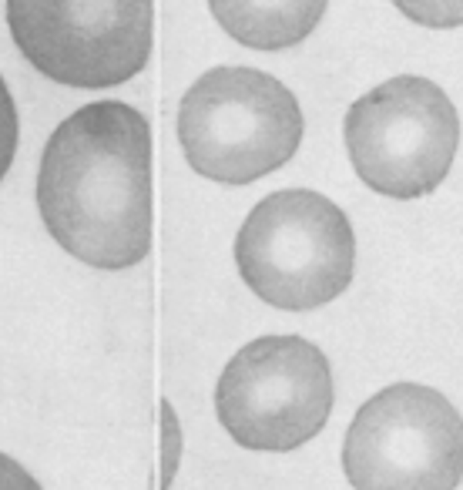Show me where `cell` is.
I'll list each match as a JSON object with an SVG mask.
<instances>
[{"instance_id":"6","label":"cell","mask_w":463,"mask_h":490,"mask_svg":"<svg viewBox=\"0 0 463 490\" xmlns=\"http://www.w3.org/2000/svg\"><path fill=\"white\" fill-rule=\"evenodd\" d=\"M353 490H457L463 416L440 389L393 383L362 403L343 440Z\"/></svg>"},{"instance_id":"8","label":"cell","mask_w":463,"mask_h":490,"mask_svg":"<svg viewBox=\"0 0 463 490\" xmlns=\"http://www.w3.org/2000/svg\"><path fill=\"white\" fill-rule=\"evenodd\" d=\"M329 0H208L215 24L248 51H289L319 27Z\"/></svg>"},{"instance_id":"5","label":"cell","mask_w":463,"mask_h":490,"mask_svg":"<svg viewBox=\"0 0 463 490\" xmlns=\"http://www.w3.org/2000/svg\"><path fill=\"white\" fill-rule=\"evenodd\" d=\"M215 413L245 450H299L333 413V366L302 336H258L225 363Z\"/></svg>"},{"instance_id":"11","label":"cell","mask_w":463,"mask_h":490,"mask_svg":"<svg viewBox=\"0 0 463 490\" xmlns=\"http://www.w3.org/2000/svg\"><path fill=\"white\" fill-rule=\"evenodd\" d=\"M17 138H21V118H17V104L11 98L7 81L0 78V181L7 175L13 155H17Z\"/></svg>"},{"instance_id":"7","label":"cell","mask_w":463,"mask_h":490,"mask_svg":"<svg viewBox=\"0 0 463 490\" xmlns=\"http://www.w3.org/2000/svg\"><path fill=\"white\" fill-rule=\"evenodd\" d=\"M7 27L44 78L101 91L144 71L154 0H7Z\"/></svg>"},{"instance_id":"3","label":"cell","mask_w":463,"mask_h":490,"mask_svg":"<svg viewBox=\"0 0 463 490\" xmlns=\"http://www.w3.org/2000/svg\"><path fill=\"white\" fill-rule=\"evenodd\" d=\"M232 252L248 292L285 312L319 309L356 275L353 222L312 188L265 195L239 225Z\"/></svg>"},{"instance_id":"9","label":"cell","mask_w":463,"mask_h":490,"mask_svg":"<svg viewBox=\"0 0 463 490\" xmlns=\"http://www.w3.org/2000/svg\"><path fill=\"white\" fill-rule=\"evenodd\" d=\"M410 24L430 27V30H453L463 27V0H393Z\"/></svg>"},{"instance_id":"2","label":"cell","mask_w":463,"mask_h":490,"mask_svg":"<svg viewBox=\"0 0 463 490\" xmlns=\"http://www.w3.org/2000/svg\"><path fill=\"white\" fill-rule=\"evenodd\" d=\"M306 118L296 94L258 67L205 71L178 104L185 161L215 185H252L296 158Z\"/></svg>"},{"instance_id":"1","label":"cell","mask_w":463,"mask_h":490,"mask_svg":"<svg viewBox=\"0 0 463 490\" xmlns=\"http://www.w3.org/2000/svg\"><path fill=\"white\" fill-rule=\"evenodd\" d=\"M44 229L91 269H131L152 252V128L128 101H91L67 115L38 168Z\"/></svg>"},{"instance_id":"12","label":"cell","mask_w":463,"mask_h":490,"mask_svg":"<svg viewBox=\"0 0 463 490\" xmlns=\"http://www.w3.org/2000/svg\"><path fill=\"white\" fill-rule=\"evenodd\" d=\"M0 490H44V487H40L38 480H34V474L24 470L13 457L0 453Z\"/></svg>"},{"instance_id":"4","label":"cell","mask_w":463,"mask_h":490,"mask_svg":"<svg viewBox=\"0 0 463 490\" xmlns=\"http://www.w3.org/2000/svg\"><path fill=\"white\" fill-rule=\"evenodd\" d=\"M343 142L366 188L413 202L450 175L460 152V111L437 81L396 74L349 104Z\"/></svg>"},{"instance_id":"10","label":"cell","mask_w":463,"mask_h":490,"mask_svg":"<svg viewBox=\"0 0 463 490\" xmlns=\"http://www.w3.org/2000/svg\"><path fill=\"white\" fill-rule=\"evenodd\" d=\"M158 416H161V490L171 487V480L178 474L181 464V423H178V413L168 400L158 403Z\"/></svg>"}]
</instances>
